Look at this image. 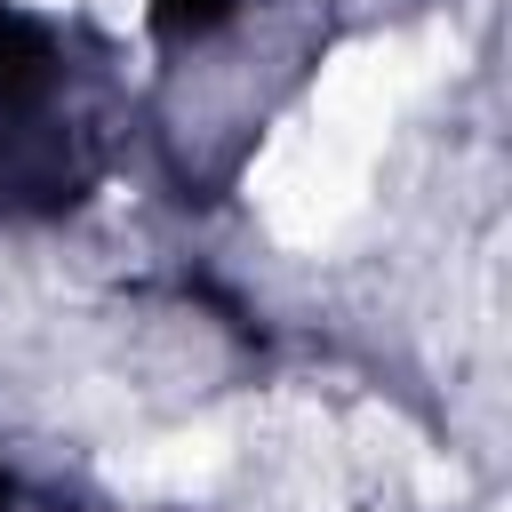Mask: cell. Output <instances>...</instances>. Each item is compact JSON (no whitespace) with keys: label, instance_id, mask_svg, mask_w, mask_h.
Returning a JSON list of instances; mask_svg holds the SVG:
<instances>
[{"label":"cell","instance_id":"obj_1","mask_svg":"<svg viewBox=\"0 0 512 512\" xmlns=\"http://www.w3.org/2000/svg\"><path fill=\"white\" fill-rule=\"evenodd\" d=\"M456 64V32H376V40H352L320 64V88L312 104L272 128V144L256 152L248 168V200L256 216L296 240V248H320L336 240L360 200H368V176H376V152L400 120V104L440 80Z\"/></svg>","mask_w":512,"mask_h":512},{"label":"cell","instance_id":"obj_2","mask_svg":"<svg viewBox=\"0 0 512 512\" xmlns=\"http://www.w3.org/2000/svg\"><path fill=\"white\" fill-rule=\"evenodd\" d=\"M224 464H232V432L192 424V432H168V440H144L128 456H112L104 480L128 488V496H200V488L224 480Z\"/></svg>","mask_w":512,"mask_h":512},{"label":"cell","instance_id":"obj_3","mask_svg":"<svg viewBox=\"0 0 512 512\" xmlns=\"http://www.w3.org/2000/svg\"><path fill=\"white\" fill-rule=\"evenodd\" d=\"M40 8H72V0H40ZM104 16H136V0H96Z\"/></svg>","mask_w":512,"mask_h":512}]
</instances>
